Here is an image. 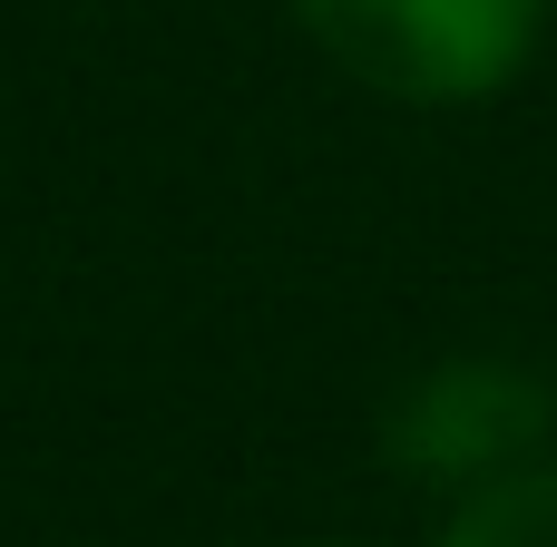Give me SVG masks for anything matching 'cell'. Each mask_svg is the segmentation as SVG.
<instances>
[{"mask_svg":"<svg viewBox=\"0 0 557 547\" xmlns=\"http://www.w3.org/2000/svg\"><path fill=\"white\" fill-rule=\"evenodd\" d=\"M294 20L382 98L460 108L529 69L539 0H294Z\"/></svg>","mask_w":557,"mask_h":547,"instance_id":"1","label":"cell"},{"mask_svg":"<svg viewBox=\"0 0 557 547\" xmlns=\"http://www.w3.org/2000/svg\"><path fill=\"white\" fill-rule=\"evenodd\" d=\"M382 440H392L421 480H499V470L539 460V440H548V382L519 372V362H499V352L431 362V372L392 401Z\"/></svg>","mask_w":557,"mask_h":547,"instance_id":"2","label":"cell"},{"mask_svg":"<svg viewBox=\"0 0 557 547\" xmlns=\"http://www.w3.org/2000/svg\"><path fill=\"white\" fill-rule=\"evenodd\" d=\"M441 547H557V460H519L499 480H470Z\"/></svg>","mask_w":557,"mask_h":547,"instance_id":"3","label":"cell"},{"mask_svg":"<svg viewBox=\"0 0 557 547\" xmlns=\"http://www.w3.org/2000/svg\"><path fill=\"white\" fill-rule=\"evenodd\" d=\"M323 547H352V538H323Z\"/></svg>","mask_w":557,"mask_h":547,"instance_id":"4","label":"cell"}]
</instances>
